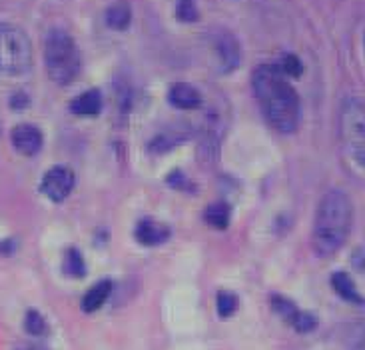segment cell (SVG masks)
Segmentation results:
<instances>
[{"mask_svg":"<svg viewBox=\"0 0 365 350\" xmlns=\"http://www.w3.org/2000/svg\"><path fill=\"white\" fill-rule=\"evenodd\" d=\"M252 86L267 122L279 132H294L302 119V102L296 89L277 64H262L252 74Z\"/></svg>","mask_w":365,"mask_h":350,"instance_id":"1","label":"cell"},{"mask_svg":"<svg viewBox=\"0 0 365 350\" xmlns=\"http://www.w3.org/2000/svg\"><path fill=\"white\" fill-rule=\"evenodd\" d=\"M354 224V206L344 190H329L319 202L314 220V250L319 256H331L344 246Z\"/></svg>","mask_w":365,"mask_h":350,"instance_id":"2","label":"cell"},{"mask_svg":"<svg viewBox=\"0 0 365 350\" xmlns=\"http://www.w3.org/2000/svg\"><path fill=\"white\" fill-rule=\"evenodd\" d=\"M44 66L54 84L66 86L78 76L82 59L76 40L66 30L52 29L44 42Z\"/></svg>","mask_w":365,"mask_h":350,"instance_id":"3","label":"cell"},{"mask_svg":"<svg viewBox=\"0 0 365 350\" xmlns=\"http://www.w3.org/2000/svg\"><path fill=\"white\" fill-rule=\"evenodd\" d=\"M32 66V44L29 34L14 24H0V70L20 76Z\"/></svg>","mask_w":365,"mask_h":350,"instance_id":"4","label":"cell"},{"mask_svg":"<svg viewBox=\"0 0 365 350\" xmlns=\"http://www.w3.org/2000/svg\"><path fill=\"white\" fill-rule=\"evenodd\" d=\"M339 130L349 156L365 166V100L347 96L339 112Z\"/></svg>","mask_w":365,"mask_h":350,"instance_id":"5","label":"cell"},{"mask_svg":"<svg viewBox=\"0 0 365 350\" xmlns=\"http://www.w3.org/2000/svg\"><path fill=\"white\" fill-rule=\"evenodd\" d=\"M212 52L220 72H232L240 66V59H242L240 44L230 30L220 29L212 32Z\"/></svg>","mask_w":365,"mask_h":350,"instance_id":"6","label":"cell"},{"mask_svg":"<svg viewBox=\"0 0 365 350\" xmlns=\"http://www.w3.org/2000/svg\"><path fill=\"white\" fill-rule=\"evenodd\" d=\"M42 192L54 202L64 200L70 194V190L74 189V174L72 170L66 166H52V169L44 174L42 184H40Z\"/></svg>","mask_w":365,"mask_h":350,"instance_id":"7","label":"cell"},{"mask_svg":"<svg viewBox=\"0 0 365 350\" xmlns=\"http://www.w3.org/2000/svg\"><path fill=\"white\" fill-rule=\"evenodd\" d=\"M12 146L24 156H32L42 149V132L34 124H19L12 130Z\"/></svg>","mask_w":365,"mask_h":350,"instance_id":"8","label":"cell"},{"mask_svg":"<svg viewBox=\"0 0 365 350\" xmlns=\"http://www.w3.org/2000/svg\"><path fill=\"white\" fill-rule=\"evenodd\" d=\"M168 100L172 106H176L180 110H196L202 104V94L192 84L178 82V84H174L170 89Z\"/></svg>","mask_w":365,"mask_h":350,"instance_id":"9","label":"cell"},{"mask_svg":"<svg viewBox=\"0 0 365 350\" xmlns=\"http://www.w3.org/2000/svg\"><path fill=\"white\" fill-rule=\"evenodd\" d=\"M170 229L166 224H160L156 220H140L136 226V239L144 246H156L168 240Z\"/></svg>","mask_w":365,"mask_h":350,"instance_id":"10","label":"cell"},{"mask_svg":"<svg viewBox=\"0 0 365 350\" xmlns=\"http://www.w3.org/2000/svg\"><path fill=\"white\" fill-rule=\"evenodd\" d=\"M70 110L76 114V116H82V119H88V116H96L102 110V94L98 90H84L80 92L76 99L70 102Z\"/></svg>","mask_w":365,"mask_h":350,"instance_id":"11","label":"cell"},{"mask_svg":"<svg viewBox=\"0 0 365 350\" xmlns=\"http://www.w3.org/2000/svg\"><path fill=\"white\" fill-rule=\"evenodd\" d=\"M331 286L347 302H351V304H365V299L359 294V290L356 289V282L349 279V274H346V272H336L331 276Z\"/></svg>","mask_w":365,"mask_h":350,"instance_id":"12","label":"cell"},{"mask_svg":"<svg viewBox=\"0 0 365 350\" xmlns=\"http://www.w3.org/2000/svg\"><path fill=\"white\" fill-rule=\"evenodd\" d=\"M110 292H112V282L110 280H100V282H96L84 294V299H82V310L84 312H96L108 300Z\"/></svg>","mask_w":365,"mask_h":350,"instance_id":"13","label":"cell"},{"mask_svg":"<svg viewBox=\"0 0 365 350\" xmlns=\"http://www.w3.org/2000/svg\"><path fill=\"white\" fill-rule=\"evenodd\" d=\"M132 22V9L126 0H116L106 10V24L112 30H126Z\"/></svg>","mask_w":365,"mask_h":350,"instance_id":"14","label":"cell"},{"mask_svg":"<svg viewBox=\"0 0 365 350\" xmlns=\"http://www.w3.org/2000/svg\"><path fill=\"white\" fill-rule=\"evenodd\" d=\"M187 139V132H182V130H168V132H162L156 139L150 142V149L154 152H166V150H172L174 146H178L182 140Z\"/></svg>","mask_w":365,"mask_h":350,"instance_id":"15","label":"cell"},{"mask_svg":"<svg viewBox=\"0 0 365 350\" xmlns=\"http://www.w3.org/2000/svg\"><path fill=\"white\" fill-rule=\"evenodd\" d=\"M204 219L214 229H226L227 224H230V206H227L226 202H216V204L207 206Z\"/></svg>","mask_w":365,"mask_h":350,"instance_id":"16","label":"cell"},{"mask_svg":"<svg viewBox=\"0 0 365 350\" xmlns=\"http://www.w3.org/2000/svg\"><path fill=\"white\" fill-rule=\"evenodd\" d=\"M64 272L68 276H74V279H82L86 274V264H84V259L80 254L78 250L72 249L66 252V259H64Z\"/></svg>","mask_w":365,"mask_h":350,"instance_id":"17","label":"cell"},{"mask_svg":"<svg viewBox=\"0 0 365 350\" xmlns=\"http://www.w3.org/2000/svg\"><path fill=\"white\" fill-rule=\"evenodd\" d=\"M24 329L32 336H42V334L48 332V324H46V320H44V316L40 312L29 310L26 312V319H24Z\"/></svg>","mask_w":365,"mask_h":350,"instance_id":"18","label":"cell"},{"mask_svg":"<svg viewBox=\"0 0 365 350\" xmlns=\"http://www.w3.org/2000/svg\"><path fill=\"white\" fill-rule=\"evenodd\" d=\"M277 69L282 70L287 79H297L304 72V62L296 54H284V59L277 64Z\"/></svg>","mask_w":365,"mask_h":350,"instance_id":"19","label":"cell"},{"mask_svg":"<svg viewBox=\"0 0 365 350\" xmlns=\"http://www.w3.org/2000/svg\"><path fill=\"white\" fill-rule=\"evenodd\" d=\"M272 306H274V310H276L282 319L286 320L287 324H289V320L294 319L297 314V310H299L292 300H287L286 296H277V294L272 299Z\"/></svg>","mask_w":365,"mask_h":350,"instance_id":"20","label":"cell"},{"mask_svg":"<svg viewBox=\"0 0 365 350\" xmlns=\"http://www.w3.org/2000/svg\"><path fill=\"white\" fill-rule=\"evenodd\" d=\"M289 326H292V329H296L297 332H312V330H316L317 319L314 316V314H309V312L297 310L296 316L289 320Z\"/></svg>","mask_w":365,"mask_h":350,"instance_id":"21","label":"cell"},{"mask_svg":"<svg viewBox=\"0 0 365 350\" xmlns=\"http://www.w3.org/2000/svg\"><path fill=\"white\" fill-rule=\"evenodd\" d=\"M176 16L182 22H196L197 16H200L196 0H178L176 2Z\"/></svg>","mask_w":365,"mask_h":350,"instance_id":"22","label":"cell"},{"mask_svg":"<svg viewBox=\"0 0 365 350\" xmlns=\"http://www.w3.org/2000/svg\"><path fill=\"white\" fill-rule=\"evenodd\" d=\"M237 310V296L232 292H220L217 294V312L220 316H232Z\"/></svg>","mask_w":365,"mask_h":350,"instance_id":"23","label":"cell"},{"mask_svg":"<svg viewBox=\"0 0 365 350\" xmlns=\"http://www.w3.org/2000/svg\"><path fill=\"white\" fill-rule=\"evenodd\" d=\"M349 344L351 350H365V326L364 324H357L356 329L351 330V336H349Z\"/></svg>","mask_w":365,"mask_h":350,"instance_id":"24","label":"cell"},{"mask_svg":"<svg viewBox=\"0 0 365 350\" xmlns=\"http://www.w3.org/2000/svg\"><path fill=\"white\" fill-rule=\"evenodd\" d=\"M176 179H182V174H178V172H174V174H170L168 176V182L174 186L176 184ZM176 189H187V190H192V186H187V180L186 176H184V180H180V184L176 186Z\"/></svg>","mask_w":365,"mask_h":350,"instance_id":"25","label":"cell"},{"mask_svg":"<svg viewBox=\"0 0 365 350\" xmlns=\"http://www.w3.org/2000/svg\"><path fill=\"white\" fill-rule=\"evenodd\" d=\"M364 59H365V32H364Z\"/></svg>","mask_w":365,"mask_h":350,"instance_id":"26","label":"cell"}]
</instances>
